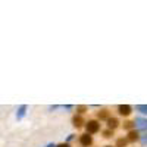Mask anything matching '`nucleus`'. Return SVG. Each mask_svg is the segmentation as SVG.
Segmentation results:
<instances>
[{
  "label": "nucleus",
  "mask_w": 147,
  "mask_h": 147,
  "mask_svg": "<svg viewBox=\"0 0 147 147\" xmlns=\"http://www.w3.org/2000/svg\"><path fill=\"white\" fill-rule=\"evenodd\" d=\"M93 143H94V140H93V136H90V134L84 132L80 136V146L81 147H91Z\"/></svg>",
  "instance_id": "2"
},
{
  "label": "nucleus",
  "mask_w": 147,
  "mask_h": 147,
  "mask_svg": "<svg viewBox=\"0 0 147 147\" xmlns=\"http://www.w3.org/2000/svg\"><path fill=\"white\" fill-rule=\"evenodd\" d=\"M25 112H27V105L19 106L18 112H16V118H18V119H22V118H24V115H25Z\"/></svg>",
  "instance_id": "9"
},
{
  "label": "nucleus",
  "mask_w": 147,
  "mask_h": 147,
  "mask_svg": "<svg viewBox=\"0 0 147 147\" xmlns=\"http://www.w3.org/2000/svg\"><path fill=\"white\" fill-rule=\"evenodd\" d=\"M84 124H85V122H84V119H82V116H81V115H74V118H72V125L75 127L77 129H78V128H81Z\"/></svg>",
  "instance_id": "6"
},
{
  "label": "nucleus",
  "mask_w": 147,
  "mask_h": 147,
  "mask_svg": "<svg viewBox=\"0 0 147 147\" xmlns=\"http://www.w3.org/2000/svg\"><path fill=\"white\" fill-rule=\"evenodd\" d=\"M97 118H99L100 121H107L110 118V112H109L107 109H102V110L97 112Z\"/></svg>",
  "instance_id": "8"
},
{
  "label": "nucleus",
  "mask_w": 147,
  "mask_h": 147,
  "mask_svg": "<svg viewBox=\"0 0 147 147\" xmlns=\"http://www.w3.org/2000/svg\"><path fill=\"white\" fill-rule=\"evenodd\" d=\"M134 125H136V128H138V129L146 131V129H147V119H143V118H136V121H134Z\"/></svg>",
  "instance_id": "5"
},
{
  "label": "nucleus",
  "mask_w": 147,
  "mask_h": 147,
  "mask_svg": "<svg viewBox=\"0 0 147 147\" xmlns=\"http://www.w3.org/2000/svg\"><path fill=\"white\" fill-rule=\"evenodd\" d=\"M85 110H87V107H85V106H77V112H78V115L85 113Z\"/></svg>",
  "instance_id": "14"
},
{
  "label": "nucleus",
  "mask_w": 147,
  "mask_h": 147,
  "mask_svg": "<svg viewBox=\"0 0 147 147\" xmlns=\"http://www.w3.org/2000/svg\"><path fill=\"white\" fill-rule=\"evenodd\" d=\"M122 127H124V129H128V131H131V129L136 128V125H134V121H125Z\"/></svg>",
  "instance_id": "11"
},
{
  "label": "nucleus",
  "mask_w": 147,
  "mask_h": 147,
  "mask_svg": "<svg viewBox=\"0 0 147 147\" xmlns=\"http://www.w3.org/2000/svg\"><path fill=\"white\" fill-rule=\"evenodd\" d=\"M106 122H107V128H109V129H112V131H115V129L119 127V121H118V118H109Z\"/></svg>",
  "instance_id": "7"
},
{
  "label": "nucleus",
  "mask_w": 147,
  "mask_h": 147,
  "mask_svg": "<svg viewBox=\"0 0 147 147\" xmlns=\"http://www.w3.org/2000/svg\"><path fill=\"white\" fill-rule=\"evenodd\" d=\"M118 113L121 116H129L132 113V107L129 105H119L118 106Z\"/></svg>",
  "instance_id": "3"
},
{
  "label": "nucleus",
  "mask_w": 147,
  "mask_h": 147,
  "mask_svg": "<svg viewBox=\"0 0 147 147\" xmlns=\"http://www.w3.org/2000/svg\"><path fill=\"white\" fill-rule=\"evenodd\" d=\"M56 147H71V144H69V143H60V144H57Z\"/></svg>",
  "instance_id": "15"
},
{
  "label": "nucleus",
  "mask_w": 147,
  "mask_h": 147,
  "mask_svg": "<svg viewBox=\"0 0 147 147\" xmlns=\"http://www.w3.org/2000/svg\"><path fill=\"white\" fill-rule=\"evenodd\" d=\"M102 134H103V137H105V138H112V137H113V131H112V129H109V128L105 129Z\"/></svg>",
  "instance_id": "12"
},
{
  "label": "nucleus",
  "mask_w": 147,
  "mask_h": 147,
  "mask_svg": "<svg viewBox=\"0 0 147 147\" xmlns=\"http://www.w3.org/2000/svg\"><path fill=\"white\" fill-rule=\"evenodd\" d=\"M47 147H56V146H53V144H49Z\"/></svg>",
  "instance_id": "16"
},
{
  "label": "nucleus",
  "mask_w": 147,
  "mask_h": 147,
  "mask_svg": "<svg viewBox=\"0 0 147 147\" xmlns=\"http://www.w3.org/2000/svg\"><path fill=\"white\" fill-rule=\"evenodd\" d=\"M137 110H138V112H141V113H144V115H147V105H138L137 106Z\"/></svg>",
  "instance_id": "13"
},
{
  "label": "nucleus",
  "mask_w": 147,
  "mask_h": 147,
  "mask_svg": "<svg viewBox=\"0 0 147 147\" xmlns=\"http://www.w3.org/2000/svg\"><path fill=\"white\" fill-rule=\"evenodd\" d=\"M127 144H128V140H127L125 137H121V138H118V140H116L115 147H127Z\"/></svg>",
  "instance_id": "10"
},
{
  "label": "nucleus",
  "mask_w": 147,
  "mask_h": 147,
  "mask_svg": "<svg viewBox=\"0 0 147 147\" xmlns=\"http://www.w3.org/2000/svg\"><path fill=\"white\" fill-rule=\"evenodd\" d=\"M105 147H115V146H105Z\"/></svg>",
  "instance_id": "17"
},
{
  "label": "nucleus",
  "mask_w": 147,
  "mask_h": 147,
  "mask_svg": "<svg viewBox=\"0 0 147 147\" xmlns=\"http://www.w3.org/2000/svg\"><path fill=\"white\" fill-rule=\"evenodd\" d=\"M84 127H85V132L93 136V134H97L100 131V122L97 119H88L87 122H85Z\"/></svg>",
  "instance_id": "1"
},
{
  "label": "nucleus",
  "mask_w": 147,
  "mask_h": 147,
  "mask_svg": "<svg viewBox=\"0 0 147 147\" xmlns=\"http://www.w3.org/2000/svg\"><path fill=\"white\" fill-rule=\"evenodd\" d=\"M125 138L128 140V143H136V141L140 140V134H138L137 129H131V131H128V136Z\"/></svg>",
  "instance_id": "4"
}]
</instances>
